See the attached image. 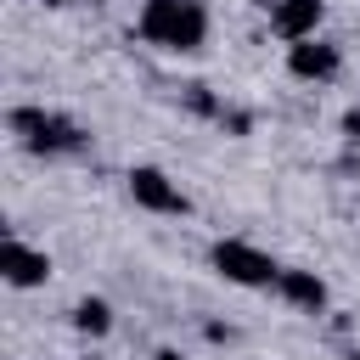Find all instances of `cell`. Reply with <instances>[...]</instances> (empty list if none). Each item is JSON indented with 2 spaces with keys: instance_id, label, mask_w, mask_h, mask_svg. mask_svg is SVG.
<instances>
[{
  "instance_id": "obj_12",
  "label": "cell",
  "mask_w": 360,
  "mask_h": 360,
  "mask_svg": "<svg viewBox=\"0 0 360 360\" xmlns=\"http://www.w3.org/2000/svg\"><path fill=\"white\" fill-rule=\"evenodd\" d=\"M79 6H107V0H79Z\"/></svg>"
},
{
  "instance_id": "obj_7",
  "label": "cell",
  "mask_w": 360,
  "mask_h": 360,
  "mask_svg": "<svg viewBox=\"0 0 360 360\" xmlns=\"http://www.w3.org/2000/svg\"><path fill=\"white\" fill-rule=\"evenodd\" d=\"M0 276L11 281V287H39L45 276H51V259L39 253V248H28V242H0Z\"/></svg>"
},
{
  "instance_id": "obj_5",
  "label": "cell",
  "mask_w": 360,
  "mask_h": 360,
  "mask_svg": "<svg viewBox=\"0 0 360 360\" xmlns=\"http://www.w3.org/2000/svg\"><path fill=\"white\" fill-rule=\"evenodd\" d=\"M338 68H343V56H338V45H326V39H298V45H287V73L304 79V84H321V79H332Z\"/></svg>"
},
{
  "instance_id": "obj_11",
  "label": "cell",
  "mask_w": 360,
  "mask_h": 360,
  "mask_svg": "<svg viewBox=\"0 0 360 360\" xmlns=\"http://www.w3.org/2000/svg\"><path fill=\"white\" fill-rule=\"evenodd\" d=\"M152 360H186V354H180V349H158Z\"/></svg>"
},
{
  "instance_id": "obj_8",
  "label": "cell",
  "mask_w": 360,
  "mask_h": 360,
  "mask_svg": "<svg viewBox=\"0 0 360 360\" xmlns=\"http://www.w3.org/2000/svg\"><path fill=\"white\" fill-rule=\"evenodd\" d=\"M281 298L287 304H298V309H321L326 304V281L315 276V270H281Z\"/></svg>"
},
{
  "instance_id": "obj_3",
  "label": "cell",
  "mask_w": 360,
  "mask_h": 360,
  "mask_svg": "<svg viewBox=\"0 0 360 360\" xmlns=\"http://www.w3.org/2000/svg\"><path fill=\"white\" fill-rule=\"evenodd\" d=\"M214 270L225 276V281H236V287H276L281 281V264L270 259V253H259L253 242H242V236H225V242H214Z\"/></svg>"
},
{
  "instance_id": "obj_1",
  "label": "cell",
  "mask_w": 360,
  "mask_h": 360,
  "mask_svg": "<svg viewBox=\"0 0 360 360\" xmlns=\"http://www.w3.org/2000/svg\"><path fill=\"white\" fill-rule=\"evenodd\" d=\"M141 39L163 45V51H202L208 39V11L197 0H146L141 11Z\"/></svg>"
},
{
  "instance_id": "obj_6",
  "label": "cell",
  "mask_w": 360,
  "mask_h": 360,
  "mask_svg": "<svg viewBox=\"0 0 360 360\" xmlns=\"http://www.w3.org/2000/svg\"><path fill=\"white\" fill-rule=\"evenodd\" d=\"M321 17H326V0H276L270 28H276L287 45H298V39H315Z\"/></svg>"
},
{
  "instance_id": "obj_2",
  "label": "cell",
  "mask_w": 360,
  "mask_h": 360,
  "mask_svg": "<svg viewBox=\"0 0 360 360\" xmlns=\"http://www.w3.org/2000/svg\"><path fill=\"white\" fill-rule=\"evenodd\" d=\"M11 129L34 152H79L84 146V129L62 112H45V107H11Z\"/></svg>"
},
{
  "instance_id": "obj_10",
  "label": "cell",
  "mask_w": 360,
  "mask_h": 360,
  "mask_svg": "<svg viewBox=\"0 0 360 360\" xmlns=\"http://www.w3.org/2000/svg\"><path fill=\"white\" fill-rule=\"evenodd\" d=\"M343 135L360 146V107H349V112H343Z\"/></svg>"
},
{
  "instance_id": "obj_13",
  "label": "cell",
  "mask_w": 360,
  "mask_h": 360,
  "mask_svg": "<svg viewBox=\"0 0 360 360\" xmlns=\"http://www.w3.org/2000/svg\"><path fill=\"white\" fill-rule=\"evenodd\" d=\"M84 360H101V354H84Z\"/></svg>"
},
{
  "instance_id": "obj_4",
  "label": "cell",
  "mask_w": 360,
  "mask_h": 360,
  "mask_svg": "<svg viewBox=\"0 0 360 360\" xmlns=\"http://www.w3.org/2000/svg\"><path fill=\"white\" fill-rule=\"evenodd\" d=\"M129 197H135L146 214H186V208H191V202H186V191H180L163 169H152V163L129 169Z\"/></svg>"
},
{
  "instance_id": "obj_9",
  "label": "cell",
  "mask_w": 360,
  "mask_h": 360,
  "mask_svg": "<svg viewBox=\"0 0 360 360\" xmlns=\"http://www.w3.org/2000/svg\"><path fill=\"white\" fill-rule=\"evenodd\" d=\"M73 326H79L84 338H107V332H112V304H107V298H79V304H73Z\"/></svg>"
}]
</instances>
